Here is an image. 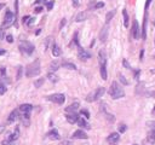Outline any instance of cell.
Wrapping results in <instances>:
<instances>
[{
    "instance_id": "4316f807",
    "label": "cell",
    "mask_w": 155,
    "mask_h": 145,
    "mask_svg": "<svg viewBox=\"0 0 155 145\" xmlns=\"http://www.w3.org/2000/svg\"><path fill=\"white\" fill-rule=\"evenodd\" d=\"M6 91H7L6 85L4 84L3 79H0V94H5V93H6Z\"/></svg>"
},
{
    "instance_id": "1f68e13d",
    "label": "cell",
    "mask_w": 155,
    "mask_h": 145,
    "mask_svg": "<svg viewBox=\"0 0 155 145\" xmlns=\"http://www.w3.org/2000/svg\"><path fill=\"white\" fill-rule=\"evenodd\" d=\"M80 114L81 115H84L86 119H89L90 117V113L87 111V110H85V109H83V110H80Z\"/></svg>"
},
{
    "instance_id": "f1b7e54d",
    "label": "cell",
    "mask_w": 155,
    "mask_h": 145,
    "mask_svg": "<svg viewBox=\"0 0 155 145\" xmlns=\"http://www.w3.org/2000/svg\"><path fill=\"white\" fill-rule=\"evenodd\" d=\"M123 16H124V26L127 28L129 27V15L126 10H123Z\"/></svg>"
},
{
    "instance_id": "816d5d0a",
    "label": "cell",
    "mask_w": 155,
    "mask_h": 145,
    "mask_svg": "<svg viewBox=\"0 0 155 145\" xmlns=\"http://www.w3.org/2000/svg\"><path fill=\"white\" fill-rule=\"evenodd\" d=\"M45 3V0H37L35 4H44Z\"/></svg>"
},
{
    "instance_id": "6da1fadb",
    "label": "cell",
    "mask_w": 155,
    "mask_h": 145,
    "mask_svg": "<svg viewBox=\"0 0 155 145\" xmlns=\"http://www.w3.org/2000/svg\"><path fill=\"white\" fill-rule=\"evenodd\" d=\"M109 94H110L113 99H120V98H123L125 96V92L121 87L119 86L116 81H113L110 88H109Z\"/></svg>"
},
{
    "instance_id": "74e56055",
    "label": "cell",
    "mask_w": 155,
    "mask_h": 145,
    "mask_svg": "<svg viewBox=\"0 0 155 145\" xmlns=\"http://www.w3.org/2000/svg\"><path fill=\"white\" fill-rule=\"evenodd\" d=\"M6 40H7V42H10V44H11V42L14 41V36L11 35V34H9V35L6 36Z\"/></svg>"
},
{
    "instance_id": "cb8c5ba5",
    "label": "cell",
    "mask_w": 155,
    "mask_h": 145,
    "mask_svg": "<svg viewBox=\"0 0 155 145\" xmlns=\"http://www.w3.org/2000/svg\"><path fill=\"white\" fill-rule=\"evenodd\" d=\"M114 15H115V10H112V11H109V12L106 15V24H108V23L112 21V18L114 17Z\"/></svg>"
},
{
    "instance_id": "11a10c76",
    "label": "cell",
    "mask_w": 155,
    "mask_h": 145,
    "mask_svg": "<svg viewBox=\"0 0 155 145\" xmlns=\"http://www.w3.org/2000/svg\"><path fill=\"white\" fill-rule=\"evenodd\" d=\"M40 33H41V29H38V30H37V33H35V34H37V35H39Z\"/></svg>"
},
{
    "instance_id": "9c48e42d",
    "label": "cell",
    "mask_w": 155,
    "mask_h": 145,
    "mask_svg": "<svg viewBox=\"0 0 155 145\" xmlns=\"http://www.w3.org/2000/svg\"><path fill=\"white\" fill-rule=\"evenodd\" d=\"M108 32H109V26L108 24L103 26V28L101 29V33H99V40H101V42H106V40L108 38Z\"/></svg>"
},
{
    "instance_id": "60d3db41",
    "label": "cell",
    "mask_w": 155,
    "mask_h": 145,
    "mask_svg": "<svg viewBox=\"0 0 155 145\" xmlns=\"http://www.w3.org/2000/svg\"><path fill=\"white\" fill-rule=\"evenodd\" d=\"M72 1H73V6H74V7H78V6H79V4H80L79 0H72Z\"/></svg>"
},
{
    "instance_id": "9a60e30c",
    "label": "cell",
    "mask_w": 155,
    "mask_h": 145,
    "mask_svg": "<svg viewBox=\"0 0 155 145\" xmlns=\"http://www.w3.org/2000/svg\"><path fill=\"white\" fill-rule=\"evenodd\" d=\"M47 137L51 139V140H58V139L61 138L60 137V133L57 129H51L49 133H47Z\"/></svg>"
},
{
    "instance_id": "484cf974",
    "label": "cell",
    "mask_w": 155,
    "mask_h": 145,
    "mask_svg": "<svg viewBox=\"0 0 155 145\" xmlns=\"http://www.w3.org/2000/svg\"><path fill=\"white\" fill-rule=\"evenodd\" d=\"M47 78H49V80L51 81V82H53V84H56L57 81H58V76H57L55 73H49L47 74Z\"/></svg>"
},
{
    "instance_id": "94428289",
    "label": "cell",
    "mask_w": 155,
    "mask_h": 145,
    "mask_svg": "<svg viewBox=\"0 0 155 145\" xmlns=\"http://www.w3.org/2000/svg\"><path fill=\"white\" fill-rule=\"evenodd\" d=\"M154 44H155V39H154Z\"/></svg>"
},
{
    "instance_id": "6125c7cd",
    "label": "cell",
    "mask_w": 155,
    "mask_h": 145,
    "mask_svg": "<svg viewBox=\"0 0 155 145\" xmlns=\"http://www.w3.org/2000/svg\"><path fill=\"white\" fill-rule=\"evenodd\" d=\"M154 58H155V55H154Z\"/></svg>"
},
{
    "instance_id": "ab89813d",
    "label": "cell",
    "mask_w": 155,
    "mask_h": 145,
    "mask_svg": "<svg viewBox=\"0 0 155 145\" xmlns=\"http://www.w3.org/2000/svg\"><path fill=\"white\" fill-rule=\"evenodd\" d=\"M74 42H75L78 46H79V40H78V33L74 34Z\"/></svg>"
},
{
    "instance_id": "8992f818",
    "label": "cell",
    "mask_w": 155,
    "mask_h": 145,
    "mask_svg": "<svg viewBox=\"0 0 155 145\" xmlns=\"http://www.w3.org/2000/svg\"><path fill=\"white\" fill-rule=\"evenodd\" d=\"M46 99L50 100V102H53L56 104H63L66 100V97L63 93H55V94H51V96H47Z\"/></svg>"
},
{
    "instance_id": "681fc988",
    "label": "cell",
    "mask_w": 155,
    "mask_h": 145,
    "mask_svg": "<svg viewBox=\"0 0 155 145\" xmlns=\"http://www.w3.org/2000/svg\"><path fill=\"white\" fill-rule=\"evenodd\" d=\"M139 73H141L139 70H137V71L135 73V79H138V76H139Z\"/></svg>"
},
{
    "instance_id": "44dd1931",
    "label": "cell",
    "mask_w": 155,
    "mask_h": 145,
    "mask_svg": "<svg viewBox=\"0 0 155 145\" xmlns=\"http://www.w3.org/2000/svg\"><path fill=\"white\" fill-rule=\"evenodd\" d=\"M63 68H66V69H70V70H76V65L74 64V63H70V62H64V63H62L61 64Z\"/></svg>"
},
{
    "instance_id": "7bdbcfd3",
    "label": "cell",
    "mask_w": 155,
    "mask_h": 145,
    "mask_svg": "<svg viewBox=\"0 0 155 145\" xmlns=\"http://www.w3.org/2000/svg\"><path fill=\"white\" fill-rule=\"evenodd\" d=\"M64 24H66V18H63L62 22H61V24H60V29H62L63 27H64Z\"/></svg>"
},
{
    "instance_id": "3957f363",
    "label": "cell",
    "mask_w": 155,
    "mask_h": 145,
    "mask_svg": "<svg viewBox=\"0 0 155 145\" xmlns=\"http://www.w3.org/2000/svg\"><path fill=\"white\" fill-rule=\"evenodd\" d=\"M18 46H20L21 52H23L24 55H28V56H30L34 52V49H35L34 47V45L32 42H29V41H27V40H21Z\"/></svg>"
},
{
    "instance_id": "d590c367",
    "label": "cell",
    "mask_w": 155,
    "mask_h": 145,
    "mask_svg": "<svg viewBox=\"0 0 155 145\" xmlns=\"http://www.w3.org/2000/svg\"><path fill=\"white\" fill-rule=\"evenodd\" d=\"M34 22H35V18H34V17H32V18H30V17H29V20L27 21V24H28V26H32Z\"/></svg>"
},
{
    "instance_id": "5bb4252c",
    "label": "cell",
    "mask_w": 155,
    "mask_h": 145,
    "mask_svg": "<svg viewBox=\"0 0 155 145\" xmlns=\"http://www.w3.org/2000/svg\"><path fill=\"white\" fill-rule=\"evenodd\" d=\"M147 22H148V15L146 13L144 15V20H143V27H142V34H141V36L142 39H144L147 38Z\"/></svg>"
},
{
    "instance_id": "b9f144b4",
    "label": "cell",
    "mask_w": 155,
    "mask_h": 145,
    "mask_svg": "<svg viewBox=\"0 0 155 145\" xmlns=\"http://www.w3.org/2000/svg\"><path fill=\"white\" fill-rule=\"evenodd\" d=\"M34 11H35V13H40V12H41V11H43V6L35 7V10H34Z\"/></svg>"
},
{
    "instance_id": "7a4b0ae2",
    "label": "cell",
    "mask_w": 155,
    "mask_h": 145,
    "mask_svg": "<svg viewBox=\"0 0 155 145\" xmlns=\"http://www.w3.org/2000/svg\"><path fill=\"white\" fill-rule=\"evenodd\" d=\"M40 61L35 59L32 64H29L27 67V70H26V76L27 78H33V76H37V75L40 74Z\"/></svg>"
},
{
    "instance_id": "2e32d148",
    "label": "cell",
    "mask_w": 155,
    "mask_h": 145,
    "mask_svg": "<svg viewBox=\"0 0 155 145\" xmlns=\"http://www.w3.org/2000/svg\"><path fill=\"white\" fill-rule=\"evenodd\" d=\"M79 109V103H73L72 105L66 108V113L67 114H75V111Z\"/></svg>"
},
{
    "instance_id": "c3c4849f",
    "label": "cell",
    "mask_w": 155,
    "mask_h": 145,
    "mask_svg": "<svg viewBox=\"0 0 155 145\" xmlns=\"http://www.w3.org/2000/svg\"><path fill=\"white\" fill-rule=\"evenodd\" d=\"M4 129H5V126L4 125H0V134L4 132Z\"/></svg>"
},
{
    "instance_id": "30bf717a",
    "label": "cell",
    "mask_w": 155,
    "mask_h": 145,
    "mask_svg": "<svg viewBox=\"0 0 155 145\" xmlns=\"http://www.w3.org/2000/svg\"><path fill=\"white\" fill-rule=\"evenodd\" d=\"M73 138H74V139H87L89 136L86 134L84 131L78 129V131H75V132L73 133Z\"/></svg>"
},
{
    "instance_id": "5b68a950",
    "label": "cell",
    "mask_w": 155,
    "mask_h": 145,
    "mask_svg": "<svg viewBox=\"0 0 155 145\" xmlns=\"http://www.w3.org/2000/svg\"><path fill=\"white\" fill-rule=\"evenodd\" d=\"M15 17H16L15 13H12L10 10L6 11L5 17H4V21H3V26H1L3 30H4V29H6V28H9L10 26H12V23H15Z\"/></svg>"
},
{
    "instance_id": "f5cc1de1",
    "label": "cell",
    "mask_w": 155,
    "mask_h": 145,
    "mask_svg": "<svg viewBox=\"0 0 155 145\" xmlns=\"http://www.w3.org/2000/svg\"><path fill=\"white\" fill-rule=\"evenodd\" d=\"M143 55H144V51L142 50V51H141V56H139V57H141V61H143Z\"/></svg>"
},
{
    "instance_id": "8fae6325",
    "label": "cell",
    "mask_w": 155,
    "mask_h": 145,
    "mask_svg": "<svg viewBox=\"0 0 155 145\" xmlns=\"http://www.w3.org/2000/svg\"><path fill=\"white\" fill-rule=\"evenodd\" d=\"M32 109H33L32 104H22V105H20V111L22 114H29Z\"/></svg>"
},
{
    "instance_id": "4dcf8cb0",
    "label": "cell",
    "mask_w": 155,
    "mask_h": 145,
    "mask_svg": "<svg viewBox=\"0 0 155 145\" xmlns=\"http://www.w3.org/2000/svg\"><path fill=\"white\" fill-rule=\"evenodd\" d=\"M119 80H120V82H121L123 85H129V81H127V79H126L123 74H119Z\"/></svg>"
},
{
    "instance_id": "91938a15",
    "label": "cell",
    "mask_w": 155,
    "mask_h": 145,
    "mask_svg": "<svg viewBox=\"0 0 155 145\" xmlns=\"http://www.w3.org/2000/svg\"><path fill=\"white\" fill-rule=\"evenodd\" d=\"M132 145H137V144H132Z\"/></svg>"
},
{
    "instance_id": "4fadbf2b",
    "label": "cell",
    "mask_w": 155,
    "mask_h": 145,
    "mask_svg": "<svg viewBox=\"0 0 155 145\" xmlns=\"http://www.w3.org/2000/svg\"><path fill=\"white\" fill-rule=\"evenodd\" d=\"M87 17H89V13L86 11H81V12H79L75 16V22H84L85 20H87Z\"/></svg>"
},
{
    "instance_id": "d6986e66",
    "label": "cell",
    "mask_w": 155,
    "mask_h": 145,
    "mask_svg": "<svg viewBox=\"0 0 155 145\" xmlns=\"http://www.w3.org/2000/svg\"><path fill=\"white\" fill-rule=\"evenodd\" d=\"M120 139V136H119V133H112L110 136L108 137V139L107 140L109 142V143H112V144H115L118 140Z\"/></svg>"
},
{
    "instance_id": "e575fe53",
    "label": "cell",
    "mask_w": 155,
    "mask_h": 145,
    "mask_svg": "<svg viewBox=\"0 0 155 145\" xmlns=\"http://www.w3.org/2000/svg\"><path fill=\"white\" fill-rule=\"evenodd\" d=\"M123 64H124V67H125L126 69H131V65H130V63H129L127 61H126V59H124V61H123Z\"/></svg>"
},
{
    "instance_id": "bcb514c9",
    "label": "cell",
    "mask_w": 155,
    "mask_h": 145,
    "mask_svg": "<svg viewBox=\"0 0 155 145\" xmlns=\"http://www.w3.org/2000/svg\"><path fill=\"white\" fill-rule=\"evenodd\" d=\"M28 20H29V16H24V17H23V20H22V22H23V23H27Z\"/></svg>"
},
{
    "instance_id": "277c9868",
    "label": "cell",
    "mask_w": 155,
    "mask_h": 145,
    "mask_svg": "<svg viewBox=\"0 0 155 145\" xmlns=\"http://www.w3.org/2000/svg\"><path fill=\"white\" fill-rule=\"evenodd\" d=\"M104 92H106L104 87H98L97 90H95L93 92H91V93L86 97V102H95L97 99H99V98L104 94Z\"/></svg>"
},
{
    "instance_id": "ee69618b",
    "label": "cell",
    "mask_w": 155,
    "mask_h": 145,
    "mask_svg": "<svg viewBox=\"0 0 155 145\" xmlns=\"http://www.w3.org/2000/svg\"><path fill=\"white\" fill-rule=\"evenodd\" d=\"M0 73H1L3 75H5V73H6V69H5V67H0Z\"/></svg>"
},
{
    "instance_id": "f6af8a7d",
    "label": "cell",
    "mask_w": 155,
    "mask_h": 145,
    "mask_svg": "<svg viewBox=\"0 0 155 145\" xmlns=\"http://www.w3.org/2000/svg\"><path fill=\"white\" fill-rule=\"evenodd\" d=\"M150 3H152V0H147L146 6H144V9H146V10H148V7H149V5H150Z\"/></svg>"
},
{
    "instance_id": "7402d4cb",
    "label": "cell",
    "mask_w": 155,
    "mask_h": 145,
    "mask_svg": "<svg viewBox=\"0 0 155 145\" xmlns=\"http://www.w3.org/2000/svg\"><path fill=\"white\" fill-rule=\"evenodd\" d=\"M52 55L55 56V57H60L61 55H62V51H61V49L57 46L56 44H53L52 45Z\"/></svg>"
},
{
    "instance_id": "d6a6232c",
    "label": "cell",
    "mask_w": 155,
    "mask_h": 145,
    "mask_svg": "<svg viewBox=\"0 0 155 145\" xmlns=\"http://www.w3.org/2000/svg\"><path fill=\"white\" fill-rule=\"evenodd\" d=\"M22 76V67H18V70H17V76H16V80H20Z\"/></svg>"
},
{
    "instance_id": "52a82bcc",
    "label": "cell",
    "mask_w": 155,
    "mask_h": 145,
    "mask_svg": "<svg viewBox=\"0 0 155 145\" xmlns=\"http://www.w3.org/2000/svg\"><path fill=\"white\" fill-rule=\"evenodd\" d=\"M132 36L136 40H138L141 38V29H139V24L137 22V20L132 22Z\"/></svg>"
},
{
    "instance_id": "836d02e7",
    "label": "cell",
    "mask_w": 155,
    "mask_h": 145,
    "mask_svg": "<svg viewBox=\"0 0 155 145\" xmlns=\"http://www.w3.org/2000/svg\"><path fill=\"white\" fill-rule=\"evenodd\" d=\"M125 131H126V125L121 123V125H120V127H119V132L120 133H124Z\"/></svg>"
},
{
    "instance_id": "f907efd6",
    "label": "cell",
    "mask_w": 155,
    "mask_h": 145,
    "mask_svg": "<svg viewBox=\"0 0 155 145\" xmlns=\"http://www.w3.org/2000/svg\"><path fill=\"white\" fill-rule=\"evenodd\" d=\"M5 53H6V51L3 50V49H0V56H3V55H5Z\"/></svg>"
},
{
    "instance_id": "7c38bea8",
    "label": "cell",
    "mask_w": 155,
    "mask_h": 145,
    "mask_svg": "<svg viewBox=\"0 0 155 145\" xmlns=\"http://www.w3.org/2000/svg\"><path fill=\"white\" fill-rule=\"evenodd\" d=\"M98 62H99V65H106L107 64V55L103 50H101L99 53H98Z\"/></svg>"
},
{
    "instance_id": "ac0fdd59",
    "label": "cell",
    "mask_w": 155,
    "mask_h": 145,
    "mask_svg": "<svg viewBox=\"0 0 155 145\" xmlns=\"http://www.w3.org/2000/svg\"><path fill=\"white\" fill-rule=\"evenodd\" d=\"M66 119H67V121L69 123H75L76 121H78V119H79V116L76 114H67L66 115Z\"/></svg>"
},
{
    "instance_id": "db71d44e",
    "label": "cell",
    "mask_w": 155,
    "mask_h": 145,
    "mask_svg": "<svg viewBox=\"0 0 155 145\" xmlns=\"http://www.w3.org/2000/svg\"><path fill=\"white\" fill-rule=\"evenodd\" d=\"M149 96H152V97H155V91H153V92H149Z\"/></svg>"
},
{
    "instance_id": "83f0119b",
    "label": "cell",
    "mask_w": 155,
    "mask_h": 145,
    "mask_svg": "<svg viewBox=\"0 0 155 145\" xmlns=\"http://www.w3.org/2000/svg\"><path fill=\"white\" fill-rule=\"evenodd\" d=\"M44 82H45V79H44V78H40V79H38V80L34 81V86H35L37 88H40V87L44 85Z\"/></svg>"
},
{
    "instance_id": "680465c9",
    "label": "cell",
    "mask_w": 155,
    "mask_h": 145,
    "mask_svg": "<svg viewBox=\"0 0 155 145\" xmlns=\"http://www.w3.org/2000/svg\"><path fill=\"white\" fill-rule=\"evenodd\" d=\"M67 145H73V144H72V143H68V144H67Z\"/></svg>"
},
{
    "instance_id": "ffe728a7",
    "label": "cell",
    "mask_w": 155,
    "mask_h": 145,
    "mask_svg": "<svg viewBox=\"0 0 155 145\" xmlns=\"http://www.w3.org/2000/svg\"><path fill=\"white\" fill-rule=\"evenodd\" d=\"M17 117H18V110H12V111L10 113L9 115V122H14V121L17 120Z\"/></svg>"
},
{
    "instance_id": "6f0895ef",
    "label": "cell",
    "mask_w": 155,
    "mask_h": 145,
    "mask_svg": "<svg viewBox=\"0 0 155 145\" xmlns=\"http://www.w3.org/2000/svg\"><path fill=\"white\" fill-rule=\"evenodd\" d=\"M153 113H154V114H155V107H154V109H153Z\"/></svg>"
},
{
    "instance_id": "f35d334b",
    "label": "cell",
    "mask_w": 155,
    "mask_h": 145,
    "mask_svg": "<svg viewBox=\"0 0 155 145\" xmlns=\"http://www.w3.org/2000/svg\"><path fill=\"white\" fill-rule=\"evenodd\" d=\"M104 6V4L103 3H97L96 5H95V9H101V7H103Z\"/></svg>"
},
{
    "instance_id": "d4e9b609",
    "label": "cell",
    "mask_w": 155,
    "mask_h": 145,
    "mask_svg": "<svg viewBox=\"0 0 155 145\" xmlns=\"http://www.w3.org/2000/svg\"><path fill=\"white\" fill-rule=\"evenodd\" d=\"M21 120H22V122H23L24 126H28L29 125V114H22Z\"/></svg>"
},
{
    "instance_id": "603a6c76",
    "label": "cell",
    "mask_w": 155,
    "mask_h": 145,
    "mask_svg": "<svg viewBox=\"0 0 155 145\" xmlns=\"http://www.w3.org/2000/svg\"><path fill=\"white\" fill-rule=\"evenodd\" d=\"M76 122H78V125H79L80 127H83V128H87V129L90 128V125H89L87 122H86V121H85L83 117H79Z\"/></svg>"
},
{
    "instance_id": "8d00e7d4",
    "label": "cell",
    "mask_w": 155,
    "mask_h": 145,
    "mask_svg": "<svg viewBox=\"0 0 155 145\" xmlns=\"http://www.w3.org/2000/svg\"><path fill=\"white\" fill-rule=\"evenodd\" d=\"M53 1H50V3H47L46 4V7H47V10H52V7H53Z\"/></svg>"
},
{
    "instance_id": "ba28073f",
    "label": "cell",
    "mask_w": 155,
    "mask_h": 145,
    "mask_svg": "<svg viewBox=\"0 0 155 145\" xmlns=\"http://www.w3.org/2000/svg\"><path fill=\"white\" fill-rule=\"evenodd\" d=\"M78 57H79V59H80V61L85 62V61H87L89 58H91V53H90V52H87L86 50H84L83 47H80V46H79V50H78Z\"/></svg>"
},
{
    "instance_id": "f546056e",
    "label": "cell",
    "mask_w": 155,
    "mask_h": 145,
    "mask_svg": "<svg viewBox=\"0 0 155 145\" xmlns=\"http://www.w3.org/2000/svg\"><path fill=\"white\" fill-rule=\"evenodd\" d=\"M101 76H102V79H103V80H107V78H108L106 65H101Z\"/></svg>"
},
{
    "instance_id": "9f6ffc18",
    "label": "cell",
    "mask_w": 155,
    "mask_h": 145,
    "mask_svg": "<svg viewBox=\"0 0 155 145\" xmlns=\"http://www.w3.org/2000/svg\"><path fill=\"white\" fill-rule=\"evenodd\" d=\"M4 6H5V4H0V10H1Z\"/></svg>"
},
{
    "instance_id": "7dc6e473",
    "label": "cell",
    "mask_w": 155,
    "mask_h": 145,
    "mask_svg": "<svg viewBox=\"0 0 155 145\" xmlns=\"http://www.w3.org/2000/svg\"><path fill=\"white\" fill-rule=\"evenodd\" d=\"M4 36H5V33H4V30H0V40L4 39Z\"/></svg>"
},
{
    "instance_id": "e0dca14e",
    "label": "cell",
    "mask_w": 155,
    "mask_h": 145,
    "mask_svg": "<svg viewBox=\"0 0 155 145\" xmlns=\"http://www.w3.org/2000/svg\"><path fill=\"white\" fill-rule=\"evenodd\" d=\"M58 68H61L60 61H53V62H51V64H50V73L57 71V70H58Z\"/></svg>"
}]
</instances>
